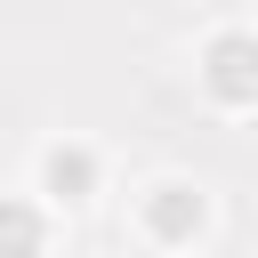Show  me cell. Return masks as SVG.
Segmentation results:
<instances>
[{
	"mask_svg": "<svg viewBox=\"0 0 258 258\" xmlns=\"http://www.w3.org/2000/svg\"><path fill=\"white\" fill-rule=\"evenodd\" d=\"M250 81H258V48H242V40H226V48H218V89H234V97H242Z\"/></svg>",
	"mask_w": 258,
	"mask_h": 258,
	"instance_id": "obj_1",
	"label": "cell"
}]
</instances>
